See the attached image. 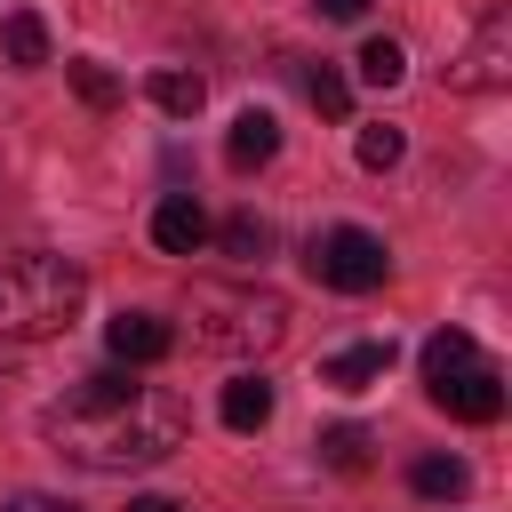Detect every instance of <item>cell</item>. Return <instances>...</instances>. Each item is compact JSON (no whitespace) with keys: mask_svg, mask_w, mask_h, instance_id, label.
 <instances>
[{"mask_svg":"<svg viewBox=\"0 0 512 512\" xmlns=\"http://www.w3.org/2000/svg\"><path fill=\"white\" fill-rule=\"evenodd\" d=\"M152 240H160L168 256H192V248L208 240V208H200L192 192H168V200L152 208Z\"/></svg>","mask_w":512,"mask_h":512,"instance_id":"cell-8","label":"cell"},{"mask_svg":"<svg viewBox=\"0 0 512 512\" xmlns=\"http://www.w3.org/2000/svg\"><path fill=\"white\" fill-rule=\"evenodd\" d=\"M384 368H392V336H384V344H352V352L320 360V384H328V392H368V384H384Z\"/></svg>","mask_w":512,"mask_h":512,"instance_id":"cell-10","label":"cell"},{"mask_svg":"<svg viewBox=\"0 0 512 512\" xmlns=\"http://www.w3.org/2000/svg\"><path fill=\"white\" fill-rule=\"evenodd\" d=\"M280 336H288V304L272 288H232V280L192 288V344H208L224 360H248V352H272Z\"/></svg>","mask_w":512,"mask_h":512,"instance_id":"cell-3","label":"cell"},{"mask_svg":"<svg viewBox=\"0 0 512 512\" xmlns=\"http://www.w3.org/2000/svg\"><path fill=\"white\" fill-rule=\"evenodd\" d=\"M104 352H112L120 368H152V360L176 352V328H168L160 312H112V320H104Z\"/></svg>","mask_w":512,"mask_h":512,"instance_id":"cell-7","label":"cell"},{"mask_svg":"<svg viewBox=\"0 0 512 512\" xmlns=\"http://www.w3.org/2000/svg\"><path fill=\"white\" fill-rule=\"evenodd\" d=\"M408 488H416V496H432V504H456V496L472 488V472H464V456H416Z\"/></svg>","mask_w":512,"mask_h":512,"instance_id":"cell-12","label":"cell"},{"mask_svg":"<svg viewBox=\"0 0 512 512\" xmlns=\"http://www.w3.org/2000/svg\"><path fill=\"white\" fill-rule=\"evenodd\" d=\"M216 416H224L232 432H264V424H272V384H264V376H232L224 400H216Z\"/></svg>","mask_w":512,"mask_h":512,"instance_id":"cell-11","label":"cell"},{"mask_svg":"<svg viewBox=\"0 0 512 512\" xmlns=\"http://www.w3.org/2000/svg\"><path fill=\"white\" fill-rule=\"evenodd\" d=\"M424 392H432V408H448L456 424H496V416H504V368H496L464 328L424 336Z\"/></svg>","mask_w":512,"mask_h":512,"instance_id":"cell-4","label":"cell"},{"mask_svg":"<svg viewBox=\"0 0 512 512\" xmlns=\"http://www.w3.org/2000/svg\"><path fill=\"white\" fill-rule=\"evenodd\" d=\"M152 104H160L168 120H192V112L208 104V80H200V72H176V64H168V72H152Z\"/></svg>","mask_w":512,"mask_h":512,"instance_id":"cell-13","label":"cell"},{"mask_svg":"<svg viewBox=\"0 0 512 512\" xmlns=\"http://www.w3.org/2000/svg\"><path fill=\"white\" fill-rule=\"evenodd\" d=\"M320 456H328L336 472H360V464H368V432H360V424H328V432H320Z\"/></svg>","mask_w":512,"mask_h":512,"instance_id":"cell-18","label":"cell"},{"mask_svg":"<svg viewBox=\"0 0 512 512\" xmlns=\"http://www.w3.org/2000/svg\"><path fill=\"white\" fill-rule=\"evenodd\" d=\"M88 304V272L72 256H8L0 264V336L8 344H40V336H64Z\"/></svg>","mask_w":512,"mask_h":512,"instance_id":"cell-2","label":"cell"},{"mask_svg":"<svg viewBox=\"0 0 512 512\" xmlns=\"http://www.w3.org/2000/svg\"><path fill=\"white\" fill-rule=\"evenodd\" d=\"M72 88H80V104H88V112H112V104H120V80H112L104 64H88V56L72 64Z\"/></svg>","mask_w":512,"mask_h":512,"instance_id":"cell-19","label":"cell"},{"mask_svg":"<svg viewBox=\"0 0 512 512\" xmlns=\"http://www.w3.org/2000/svg\"><path fill=\"white\" fill-rule=\"evenodd\" d=\"M224 248H232V256H264V248H272V224H264V216H232V224H224Z\"/></svg>","mask_w":512,"mask_h":512,"instance_id":"cell-20","label":"cell"},{"mask_svg":"<svg viewBox=\"0 0 512 512\" xmlns=\"http://www.w3.org/2000/svg\"><path fill=\"white\" fill-rule=\"evenodd\" d=\"M320 16H344L352 24V16H368V0H320Z\"/></svg>","mask_w":512,"mask_h":512,"instance_id":"cell-23","label":"cell"},{"mask_svg":"<svg viewBox=\"0 0 512 512\" xmlns=\"http://www.w3.org/2000/svg\"><path fill=\"white\" fill-rule=\"evenodd\" d=\"M128 512H184L176 496H128Z\"/></svg>","mask_w":512,"mask_h":512,"instance_id":"cell-22","label":"cell"},{"mask_svg":"<svg viewBox=\"0 0 512 512\" xmlns=\"http://www.w3.org/2000/svg\"><path fill=\"white\" fill-rule=\"evenodd\" d=\"M40 432L80 472H136V464L176 456L184 432H192V416H184V400L168 384H136L128 368H96V376H80L40 416Z\"/></svg>","mask_w":512,"mask_h":512,"instance_id":"cell-1","label":"cell"},{"mask_svg":"<svg viewBox=\"0 0 512 512\" xmlns=\"http://www.w3.org/2000/svg\"><path fill=\"white\" fill-rule=\"evenodd\" d=\"M448 80H456V88H472V96H488V88H504V80H512V8H488V16H480L472 48H464V64H456Z\"/></svg>","mask_w":512,"mask_h":512,"instance_id":"cell-6","label":"cell"},{"mask_svg":"<svg viewBox=\"0 0 512 512\" xmlns=\"http://www.w3.org/2000/svg\"><path fill=\"white\" fill-rule=\"evenodd\" d=\"M304 96H312V112H320V120H344V112H352L344 72H328V64H312V72H304Z\"/></svg>","mask_w":512,"mask_h":512,"instance_id":"cell-16","label":"cell"},{"mask_svg":"<svg viewBox=\"0 0 512 512\" xmlns=\"http://www.w3.org/2000/svg\"><path fill=\"white\" fill-rule=\"evenodd\" d=\"M400 72H408V56H400V40H360V80L368 88H400Z\"/></svg>","mask_w":512,"mask_h":512,"instance_id":"cell-15","label":"cell"},{"mask_svg":"<svg viewBox=\"0 0 512 512\" xmlns=\"http://www.w3.org/2000/svg\"><path fill=\"white\" fill-rule=\"evenodd\" d=\"M304 272H312L320 288L368 296V288H384V272H392V248H384L376 232H360V224H336V232H320V240L304 248Z\"/></svg>","mask_w":512,"mask_h":512,"instance_id":"cell-5","label":"cell"},{"mask_svg":"<svg viewBox=\"0 0 512 512\" xmlns=\"http://www.w3.org/2000/svg\"><path fill=\"white\" fill-rule=\"evenodd\" d=\"M400 152H408V136L392 128V120H376V128H360V168H400Z\"/></svg>","mask_w":512,"mask_h":512,"instance_id":"cell-17","label":"cell"},{"mask_svg":"<svg viewBox=\"0 0 512 512\" xmlns=\"http://www.w3.org/2000/svg\"><path fill=\"white\" fill-rule=\"evenodd\" d=\"M0 40H8V64H48V24H40L32 8H16Z\"/></svg>","mask_w":512,"mask_h":512,"instance_id":"cell-14","label":"cell"},{"mask_svg":"<svg viewBox=\"0 0 512 512\" xmlns=\"http://www.w3.org/2000/svg\"><path fill=\"white\" fill-rule=\"evenodd\" d=\"M0 512H72V504H56V496H32V488H24V496H8Z\"/></svg>","mask_w":512,"mask_h":512,"instance_id":"cell-21","label":"cell"},{"mask_svg":"<svg viewBox=\"0 0 512 512\" xmlns=\"http://www.w3.org/2000/svg\"><path fill=\"white\" fill-rule=\"evenodd\" d=\"M272 152H280V120H272V112H256V104H248V112H240V120H232V136H224V160H232V168H240V176H256V168H264V160H272Z\"/></svg>","mask_w":512,"mask_h":512,"instance_id":"cell-9","label":"cell"}]
</instances>
